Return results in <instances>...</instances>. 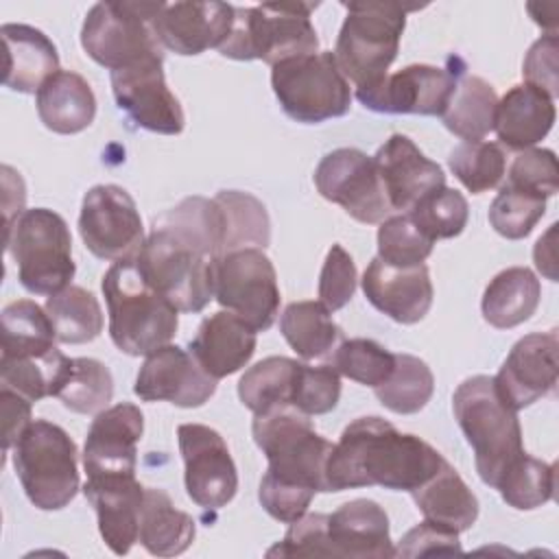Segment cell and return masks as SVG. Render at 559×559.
<instances>
[{"label": "cell", "instance_id": "obj_36", "mask_svg": "<svg viewBox=\"0 0 559 559\" xmlns=\"http://www.w3.org/2000/svg\"><path fill=\"white\" fill-rule=\"evenodd\" d=\"M2 352L0 358L46 354L55 347L57 334L46 308L31 299H15L0 314Z\"/></svg>", "mask_w": 559, "mask_h": 559}, {"label": "cell", "instance_id": "obj_33", "mask_svg": "<svg viewBox=\"0 0 559 559\" xmlns=\"http://www.w3.org/2000/svg\"><path fill=\"white\" fill-rule=\"evenodd\" d=\"M496 105V90L485 79L461 70L441 120L445 129L459 135L463 142L483 140L489 131H493Z\"/></svg>", "mask_w": 559, "mask_h": 559}, {"label": "cell", "instance_id": "obj_3", "mask_svg": "<svg viewBox=\"0 0 559 559\" xmlns=\"http://www.w3.org/2000/svg\"><path fill=\"white\" fill-rule=\"evenodd\" d=\"M443 456L424 439L400 432L382 417H358L345 426L325 463L328 491L380 485L413 491L441 465Z\"/></svg>", "mask_w": 559, "mask_h": 559}, {"label": "cell", "instance_id": "obj_43", "mask_svg": "<svg viewBox=\"0 0 559 559\" xmlns=\"http://www.w3.org/2000/svg\"><path fill=\"white\" fill-rule=\"evenodd\" d=\"M57 397L66 408L81 415H98L114 397L111 371L94 358H74L72 373Z\"/></svg>", "mask_w": 559, "mask_h": 559}, {"label": "cell", "instance_id": "obj_39", "mask_svg": "<svg viewBox=\"0 0 559 559\" xmlns=\"http://www.w3.org/2000/svg\"><path fill=\"white\" fill-rule=\"evenodd\" d=\"M214 201L223 214L225 251L245 247L264 249L271 240V221L260 199L240 190H221Z\"/></svg>", "mask_w": 559, "mask_h": 559}, {"label": "cell", "instance_id": "obj_27", "mask_svg": "<svg viewBox=\"0 0 559 559\" xmlns=\"http://www.w3.org/2000/svg\"><path fill=\"white\" fill-rule=\"evenodd\" d=\"M4 85L13 92L37 94L59 72V52L39 28L28 24H2Z\"/></svg>", "mask_w": 559, "mask_h": 559}, {"label": "cell", "instance_id": "obj_55", "mask_svg": "<svg viewBox=\"0 0 559 559\" xmlns=\"http://www.w3.org/2000/svg\"><path fill=\"white\" fill-rule=\"evenodd\" d=\"M24 186L20 173H15L11 166H2V188H4V199H2V207H4V229L13 225V221L17 216H22L24 210V201H26V192H17V188Z\"/></svg>", "mask_w": 559, "mask_h": 559}, {"label": "cell", "instance_id": "obj_25", "mask_svg": "<svg viewBox=\"0 0 559 559\" xmlns=\"http://www.w3.org/2000/svg\"><path fill=\"white\" fill-rule=\"evenodd\" d=\"M328 557H393V542L389 535V518L384 509L373 500L356 498L330 513Z\"/></svg>", "mask_w": 559, "mask_h": 559}, {"label": "cell", "instance_id": "obj_2", "mask_svg": "<svg viewBox=\"0 0 559 559\" xmlns=\"http://www.w3.org/2000/svg\"><path fill=\"white\" fill-rule=\"evenodd\" d=\"M251 435L269 461L258 500L273 520L293 524L314 493L328 491L325 463L334 443L312 428L310 415L290 404L255 413Z\"/></svg>", "mask_w": 559, "mask_h": 559}, {"label": "cell", "instance_id": "obj_37", "mask_svg": "<svg viewBox=\"0 0 559 559\" xmlns=\"http://www.w3.org/2000/svg\"><path fill=\"white\" fill-rule=\"evenodd\" d=\"M44 308L50 317L59 343L81 345L94 341L103 332L100 304L90 290L81 286L70 284L63 290L50 295Z\"/></svg>", "mask_w": 559, "mask_h": 559}, {"label": "cell", "instance_id": "obj_24", "mask_svg": "<svg viewBox=\"0 0 559 559\" xmlns=\"http://www.w3.org/2000/svg\"><path fill=\"white\" fill-rule=\"evenodd\" d=\"M83 493L96 511L103 542L114 555H127L138 542L144 487L135 474L87 476Z\"/></svg>", "mask_w": 559, "mask_h": 559}, {"label": "cell", "instance_id": "obj_1", "mask_svg": "<svg viewBox=\"0 0 559 559\" xmlns=\"http://www.w3.org/2000/svg\"><path fill=\"white\" fill-rule=\"evenodd\" d=\"M225 251L223 214L214 199L188 197L153 218L135 258L151 286L179 312H201L212 293V264Z\"/></svg>", "mask_w": 559, "mask_h": 559}, {"label": "cell", "instance_id": "obj_6", "mask_svg": "<svg viewBox=\"0 0 559 559\" xmlns=\"http://www.w3.org/2000/svg\"><path fill=\"white\" fill-rule=\"evenodd\" d=\"M314 7L310 2L236 7L231 31L218 52L238 61L260 59L271 68L293 57L319 52V37L310 22Z\"/></svg>", "mask_w": 559, "mask_h": 559}, {"label": "cell", "instance_id": "obj_9", "mask_svg": "<svg viewBox=\"0 0 559 559\" xmlns=\"http://www.w3.org/2000/svg\"><path fill=\"white\" fill-rule=\"evenodd\" d=\"M4 247L17 266L20 284L33 295H55L74 277L68 223L48 207L26 210L4 229Z\"/></svg>", "mask_w": 559, "mask_h": 559}, {"label": "cell", "instance_id": "obj_35", "mask_svg": "<svg viewBox=\"0 0 559 559\" xmlns=\"http://www.w3.org/2000/svg\"><path fill=\"white\" fill-rule=\"evenodd\" d=\"M280 332L304 360L323 358L343 341V330L321 301L288 304L280 317Z\"/></svg>", "mask_w": 559, "mask_h": 559}, {"label": "cell", "instance_id": "obj_21", "mask_svg": "<svg viewBox=\"0 0 559 559\" xmlns=\"http://www.w3.org/2000/svg\"><path fill=\"white\" fill-rule=\"evenodd\" d=\"M142 432L144 415L135 404L120 402L100 411L92 419L85 437V474H135Z\"/></svg>", "mask_w": 559, "mask_h": 559}, {"label": "cell", "instance_id": "obj_41", "mask_svg": "<svg viewBox=\"0 0 559 559\" xmlns=\"http://www.w3.org/2000/svg\"><path fill=\"white\" fill-rule=\"evenodd\" d=\"M555 485H557L555 465L522 452L507 467L496 489L500 491L502 500L509 507L518 511H531L546 504L552 498Z\"/></svg>", "mask_w": 559, "mask_h": 559}, {"label": "cell", "instance_id": "obj_50", "mask_svg": "<svg viewBox=\"0 0 559 559\" xmlns=\"http://www.w3.org/2000/svg\"><path fill=\"white\" fill-rule=\"evenodd\" d=\"M356 264L352 255L341 247L332 245L321 273H319V301L330 310H341L356 293Z\"/></svg>", "mask_w": 559, "mask_h": 559}, {"label": "cell", "instance_id": "obj_32", "mask_svg": "<svg viewBox=\"0 0 559 559\" xmlns=\"http://www.w3.org/2000/svg\"><path fill=\"white\" fill-rule=\"evenodd\" d=\"M539 297L542 286L537 275L526 266H509L487 284L480 310L489 325L509 330L535 314Z\"/></svg>", "mask_w": 559, "mask_h": 559}, {"label": "cell", "instance_id": "obj_47", "mask_svg": "<svg viewBox=\"0 0 559 559\" xmlns=\"http://www.w3.org/2000/svg\"><path fill=\"white\" fill-rule=\"evenodd\" d=\"M435 242L419 231L408 214L389 216L378 227V258L391 266H417L432 253Z\"/></svg>", "mask_w": 559, "mask_h": 559}, {"label": "cell", "instance_id": "obj_29", "mask_svg": "<svg viewBox=\"0 0 559 559\" xmlns=\"http://www.w3.org/2000/svg\"><path fill=\"white\" fill-rule=\"evenodd\" d=\"M35 105L44 127L61 135L87 129L96 116V96L90 83L72 70H59L50 76L39 87Z\"/></svg>", "mask_w": 559, "mask_h": 559}, {"label": "cell", "instance_id": "obj_46", "mask_svg": "<svg viewBox=\"0 0 559 559\" xmlns=\"http://www.w3.org/2000/svg\"><path fill=\"white\" fill-rule=\"evenodd\" d=\"M546 214V199L513 186H502L489 205L491 227L509 238L520 240L533 231L537 221Z\"/></svg>", "mask_w": 559, "mask_h": 559}, {"label": "cell", "instance_id": "obj_54", "mask_svg": "<svg viewBox=\"0 0 559 559\" xmlns=\"http://www.w3.org/2000/svg\"><path fill=\"white\" fill-rule=\"evenodd\" d=\"M0 402H2V419H4V439L2 450L9 454V450L15 445L20 435L26 430L31 419V404L24 395L0 386Z\"/></svg>", "mask_w": 559, "mask_h": 559}, {"label": "cell", "instance_id": "obj_44", "mask_svg": "<svg viewBox=\"0 0 559 559\" xmlns=\"http://www.w3.org/2000/svg\"><path fill=\"white\" fill-rule=\"evenodd\" d=\"M330 367L358 384L376 389L391 376L395 354L371 338H345L332 349Z\"/></svg>", "mask_w": 559, "mask_h": 559}, {"label": "cell", "instance_id": "obj_28", "mask_svg": "<svg viewBox=\"0 0 559 559\" xmlns=\"http://www.w3.org/2000/svg\"><path fill=\"white\" fill-rule=\"evenodd\" d=\"M555 98L528 83L513 85L496 105L493 129L511 151L533 148L555 124Z\"/></svg>", "mask_w": 559, "mask_h": 559}, {"label": "cell", "instance_id": "obj_11", "mask_svg": "<svg viewBox=\"0 0 559 559\" xmlns=\"http://www.w3.org/2000/svg\"><path fill=\"white\" fill-rule=\"evenodd\" d=\"M271 87L284 114L304 124L341 118L352 105L349 81L330 50L275 63L271 68Z\"/></svg>", "mask_w": 559, "mask_h": 559}, {"label": "cell", "instance_id": "obj_5", "mask_svg": "<svg viewBox=\"0 0 559 559\" xmlns=\"http://www.w3.org/2000/svg\"><path fill=\"white\" fill-rule=\"evenodd\" d=\"M452 411L474 450L480 480L496 489L507 467L524 452L518 411L500 397L489 376L463 380L452 395Z\"/></svg>", "mask_w": 559, "mask_h": 559}, {"label": "cell", "instance_id": "obj_15", "mask_svg": "<svg viewBox=\"0 0 559 559\" xmlns=\"http://www.w3.org/2000/svg\"><path fill=\"white\" fill-rule=\"evenodd\" d=\"M183 459V483L194 504L218 511L238 491V472L221 432L203 424H181L177 428Z\"/></svg>", "mask_w": 559, "mask_h": 559}, {"label": "cell", "instance_id": "obj_52", "mask_svg": "<svg viewBox=\"0 0 559 559\" xmlns=\"http://www.w3.org/2000/svg\"><path fill=\"white\" fill-rule=\"evenodd\" d=\"M463 552L459 533L437 524L432 520H424L413 526L393 548V557H426V555H454Z\"/></svg>", "mask_w": 559, "mask_h": 559}, {"label": "cell", "instance_id": "obj_23", "mask_svg": "<svg viewBox=\"0 0 559 559\" xmlns=\"http://www.w3.org/2000/svg\"><path fill=\"white\" fill-rule=\"evenodd\" d=\"M367 301L389 319L411 325L421 321L432 306V282L426 264L391 266L378 255L362 273Z\"/></svg>", "mask_w": 559, "mask_h": 559}, {"label": "cell", "instance_id": "obj_31", "mask_svg": "<svg viewBox=\"0 0 559 559\" xmlns=\"http://www.w3.org/2000/svg\"><path fill=\"white\" fill-rule=\"evenodd\" d=\"M197 535L194 518L177 509L164 489L144 487L138 542L155 557H175L190 548Z\"/></svg>", "mask_w": 559, "mask_h": 559}, {"label": "cell", "instance_id": "obj_20", "mask_svg": "<svg viewBox=\"0 0 559 559\" xmlns=\"http://www.w3.org/2000/svg\"><path fill=\"white\" fill-rule=\"evenodd\" d=\"M234 9L227 2H162L151 24L162 48L190 57L227 39Z\"/></svg>", "mask_w": 559, "mask_h": 559}, {"label": "cell", "instance_id": "obj_16", "mask_svg": "<svg viewBox=\"0 0 559 559\" xmlns=\"http://www.w3.org/2000/svg\"><path fill=\"white\" fill-rule=\"evenodd\" d=\"M459 72L413 63L395 74H384L373 85L358 87L356 98L362 107L378 114L441 116L452 98Z\"/></svg>", "mask_w": 559, "mask_h": 559}, {"label": "cell", "instance_id": "obj_45", "mask_svg": "<svg viewBox=\"0 0 559 559\" xmlns=\"http://www.w3.org/2000/svg\"><path fill=\"white\" fill-rule=\"evenodd\" d=\"M406 214L419 227V231L435 242L459 236L467 225L469 207L459 190L443 186L426 194Z\"/></svg>", "mask_w": 559, "mask_h": 559}, {"label": "cell", "instance_id": "obj_38", "mask_svg": "<svg viewBox=\"0 0 559 559\" xmlns=\"http://www.w3.org/2000/svg\"><path fill=\"white\" fill-rule=\"evenodd\" d=\"M297 371L299 360L286 356H269L240 376L238 397L253 415L280 404L293 406Z\"/></svg>", "mask_w": 559, "mask_h": 559}, {"label": "cell", "instance_id": "obj_19", "mask_svg": "<svg viewBox=\"0 0 559 559\" xmlns=\"http://www.w3.org/2000/svg\"><path fill=\"white\" fill-rule=\"evenodd\" d=\"M216 391V380L179 345L151 352L135 378L133 393L144 402H170L181 408L203 406Z\"/></svg>", "mask_w": 559, "mask_h": 559}, {"label": "cell", "instance_id": "obj_53", "mask_svg": "<svg viewBox=\"0 0 559 559\" xmlns=\"http://www.w3.org/2000/svg\"><path fill=\"white\" fill-rule=\"evenodd\" d=\"M557 50L559 39L557 35L539 37L526 52L522 74L528 85L544 90L550 98L559 94V79H557Z\"/></svg>", "mask_w": 559, "mask_h": 559}, {"label": "cell", "instance_id": "obj_48", "mask_svg": "<svg viewBox=\"0 0 559 559\" xmlns=\"http://www.w3.org/2000/svg\"><path fill=\"white\" fill-rule=\"evenodd\" d=\"M341 397V373L330 365L299 362L293 406L306 415H325Z\"/></svg>", "mask_w": 559, "mask_h": 559}, {"label": "cell", "instance_id": "obj_49", "mask_svg": "<svg viewBox=\"0 0 559 559\" xmlns=\"http://www.w3.org/2000/svg\"><path fill=\"white\" fill-rule=\"evenodd\" d=\"M507 186L539 194L544 199L557 194L559 168H557L555 153L550 148L518 151V155L507 173Z\"/></svg>", "mask_w": 559, "mask_h": 559}, {"label": "cell", "instance_id": "obj_14", "mask_svg": "<svg viewBox=\"0 0 559 559\" xmlns=\"http://www.w3.org/2000/svg\"><path fill=\"white\" fill-rule=\"evenodd\" d=\"M314 186L323 199L341 205L358 223H382L393 212L373 157L360 148L328 153L314 170Z\"/></svg>", "mask_w": 559, "mask_h": 559}, {"label": "cell", "instance_id": "obj_4", "mask_svg": "<svg viewBox=\"0 0 559 559\" xmlns=\"http://www.w3.org/2000/svg\"><path fill=\"white\" fill-rule=\"evenodd\" d=\"M109 336L129 356H148L177 332V308L157 293L135 260L114 262L103 277Z\"/></svg>", "mask_w": 559, "mask_h": 559}, {"label": "cell", "instance_id": "obj_18", "mask_svg": "<svg viewBox=\"0 0 559 559\" xmlns=\"http://www.w3.org/2000/svg\"><path fill=\"white\" fill-rule=\"evenodd\" d=\"M559 376V336L557 330L522 336L504 358L493 378L500 397L522 411L555 391Z\"/></svg>", "mask_w": 559, "mask_h": 559}, {"label": "cell", "instance_id": "obj_56", "mask_svg": "<svg viewBox=\"0 0 559 559\" xmlns=\"http://www.w3.org/2000/svg\"><path fill=\"white\" fill-rule=\"evenodd\" d=\"M555 236H557V223H552L548 227V231L535 242V249H533L535 266L550 282H557V247H555Z\"/></svg>", "mask_w": 559, "mask_h": 559}, {"label": "cell", "instance_id": "obj_17", "mask_svg": "<svg viewBox=\"0 0 559 559\" xmlns=\"http://www.w3.org/2000/svg\"><path fill=\"white\" fill-rule=\"evenodd\" d=\"M111 92L122 111L142 129L177 135L186 127L179 98L170 92L164 76V57L140 61L131 68L111 72Z\"/></svg>", "mask_w": 559, "mask_h": 559}, {"label": "cell", "instance_id": "obj_8", "mask_svg": "<svg viewBox=\"0 0 559 559\" xmlns=\"http://www.w3.org/2000/svg\"><path fill=\"white\" fill-rule=\"evenodd\" d=\"M13 467L24 493L41 511L68 507L79 491L76 443L48 419H33L20 435Z\"/></svg>", "mask_w": 559, "mask_h": 559}, {"label": "cell", "instance_id": "obj_12", "mask_svg": "<svg viewBox=\"0 0 559 559\" xmlns=\"http://www.w3.org/2000/svg\"><path fill=\"white\" fill-rule=\"evenodd\" d=\"M214 299L247 321L255 332L269 330L280 312L277 273L269 255L258 247H245L218 255L212 264Z\"/></svg>", "mask_w": 559, "mask_h": 559}, {"label": "cell", "instance_id": "obj_42", "mask_svg": "<svg viewBox=\"0 0 559 559\" xmlns=\"http://www.w3.org/2000/svg\"><path fill=\"white\" fill-rule=\"evenodd\" d=\"M448 166L472 194H480L502 181L507 170V155L498 142L472 140L452 148Z\"/></svg>", "mask_w": 559, "mask_h": 559}, {"label": "cell", "instance_id": "obj_10", "mask_svg": "<svg viewBox=\"0 0 559 559\" xmlns=\"http://www.w3.org/2000/svg\"><path fill=\"white\" fill-rule=\"evenodd\" d=\"M162 2H96L83 22L81 46L90 59L109 72L140 61L164 57L153 31V17Z\"/></svg>", "mask_w": 559, "mask_h": 559}, {"label": "cell", "instance_id": "obj_34", "mask_svg": "<svg viewBox=\"0 0 559 559\" xmlns=\"http://www.w3.org/2000/svg\"><path fill=\"white\" fill-rule=\"evenodd\" d=\"M74 358L52 347L46 354L0 358V386L24 395L28 402H39L59 393L72 373Z\"/></svg>", "mask_w": 559, "mask_h": 559}, {"label": "cell", "instance_id": "obj_51", "mask_svg": "<svg viewBox=\"0 0 559 559\" xmlns=\"http://www.w3.org/2000/svg\"><path fill=\"white\" fill-rule=\"evenodd\" d=\"M266 557H328V513H304Z\"/></svg>", "mask_w": 559, "mask_h": 559}, {"label": "cell", "instance_id": "obj_30", "mask_svg": "<svg viewBox=\"0 0 559 559\" xmlns=\"http://www.w3.org/2000/svg\"><path fill=\"white\" fill-rule=\"evenodd\" d=\"M411 493L426 520L443 524L456 533L472 528L478 518L476 496L448 461H443V465Z\"/></svg>", "mask_w": 559, "mask_h": 559}, {"label": "cell", "instance_id": "obj_40", "mask_svg": "<svg viewBox=\"0 0 559 559\" xmlns=\"http://www.w3.org/2000/svg\"><path fill=\"white\" fill-rule=\"evenodd\" d=\"M373 391L384 408L397 415H413L430 402L435 391V376L421 358L411 354H395V367L391 376Z\"/></svg>", "mask_w": 559, "mask_h": 559}, {"label": "cell", "instance_id": "obj_22", "mask_svg": "<svg viewBox=\"0 0 559 559\" xmlns=\"http://www.w3.org/2000/svg\"><path fill=\"white\" fill-rule=\"evenodd\" d=\"M373 164L391 210L408 212L426 194L445 186L441 166L428 159L417 144L402 133H393L376 151Z\"/></svg>", "mask_w": 559, "mask_h": 559}, {"label": "cell", "instance_id": "obj_7", "mask_svg": "<svg viewBox=\"0 0 559 559\" xmlns=\"http://www.w3.org/2000/svg\"><path fill=\"white\" fill-rule=\"evenodd\" d=\"M347 17L336 37L334 59L347 81L358 87L378 83L397 57L411 4L400 2H343Z\"/></svg>", "mask_w": 559, "mask_h": 559}, {"label": "cell", "instance_id": "obj_26", "mask_svg": "<svg viewBox=\"0 0 559 559\" xmlns=\"http://www.w3.org/2000/svg\"><path fill=\"white\" fill-rule=\"evenodd\" d=\"M255 330L229 310L205 317L190 341V354L214 380L240 371L255 352Z\"/></svg>", "mask_w": 559, "mask_h": 559}, {"label": "cell", "instance_id": "obj_13", "mask_svg": "<svg viewBox=\"0 0 559 559\" xmlns=\"http://www.w3.org/2000/svg\"><path fill=\"white\" fill-rule=\"evenodd\" d=\"M79 234L100 260H135L144 245L142 216L133 197L116 186L100 183L85 192L79 214Z\"/></svg>", "mask_w": 559, "mask_h": 559}]
</instances>
